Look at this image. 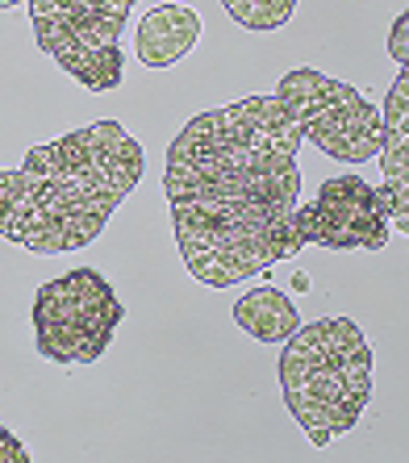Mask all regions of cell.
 I'll use <instances>...</instances> for the list:
<instances>
[{
    "mask_svg": "<svg viewBox=\"0 0 409 463\" xmlns=\"http://www.w3.org/2000/svg\"><path fill=\"white\" fill-rule=\"evenodd\" d=\"M147 151L121 121H92L0 167V238L33 255L84 250L142 184Z\"/></svg>",
    "mask_w": 409,
    "mask_h": 463,
    "instance_id": "obj_2",
    "label": "cell"
},
{
    "mask_svg": "<svg viewBox=\"0 0 409 463\" xmlns=\"http://www.w3.org/2000/svg\"><path fill=\"white\" fill-rule=\"evenodd\" d=\"M281 392L313 447L359 426L372 401V346L351 317L297 326L281 351Z\"/></svg>",
    "mask_w": 409,
    "mask_h": 463,
    "instance_id": "obj_3",
    "label": "cell"
},
{
    "mask_svg": "<svg viewBox=\"0 0 409 463\" xmlns=\"http://www.w3.org/2000/svg\"><path fill=\"white\" fill-rule=\"evenodd\" d=\"M380 196L388 217L397 222V234H409V71L401 67L385 105H380Z\"/></svg>",
    "mask_w": 409,
    "mask_h": 463,
    "instance_id": "obj_8",
    "label": "cell"
},
{
    "mask_svg": "<svg viewBox=\"0 0 409 463\" xmlns=\"http://www.w3.org/2000/svg\"><path fill=\"white\" fill-rule=\"evenodd\" d=\"M230 313H234L238 330H247L255 343H284V338L301 326L297 301H289V297H284L281 288H271V284L243 292Z\"/></svg>",
    "mask_w": 409,
    "mask_h": 463,
    "instance_id": "obj_10",
    "label": "cell"
},
{
    "mask_svg": "<svg viewBox=\"0 0 409 463\" xmlns=\"http://www.w3.org/2000/svg\"><path fill=\"white\" fill-rule=\"evenodd\" d=\"M292 234H297V250H385L393 238V217L376 184H367L356 172H343L322 180L313 201L297 205Z\"/></svg>",
    "mask_w": 409,
    "mask_h": 463,
    "instance_id": "obj_7",
    "label": "cell"
},
{
    "mask_svg": "<svg viewBox=\"0 0 409 463\" xmlns=\"http://www.w3.org/2000/svg\"><path fill=\"white\" fill-rule=\"evenodd\" d=\"M222 9L230 13V22H238L251 33H276L292 22L297 0H222Z\"/></svg>",
    "mask_w": 409,
    "mask_h": 463,
    "instance_id": "obj_11",
    "label": "cell"
},
{
    "mask_svg": "<svg viewBox=\"0 0 409 463\" xmlns=\"http://www.w3.org/2000/svg\"><path fill=\"white\" fill-rule=\"evenodd\" d=\"M126 305L97 268H71L33 292L30 326L38 355L59 367L97 364L118 335Z\"/></svg>",
    "mask_w": 409,
    "mask_h": 463,
    "instance_id": "obj_5",
    "label": "cell"
},
{
    "mask_svg": "<svg viewBox=\"0 0 409 463\" xmlns=\"http://www.w3.org/2000/svg\"><path fill=\"white\" fill-rule=\"evenodd\" d=\"M292 288L305 292V288H309V276H305V271H297V276H292Z\"/></svg>",
    "mask_w": 409,
    "mask_h": 463,
    "instance_id": "obj_14",
    "label": "cell"
},
{
    "mask_svg": "<svg viewBox=\"0 0 409 463\" xmlns=\"http://www.w3.org/2000/svg\"><path fill=\"white\" fill-rule=\"evenodd\" d=\"M17 5H25V0H0V9H17Z\"/></svg>",
    "mask_w": 409,
    "mask_h": 463,
    "instance_id": "obj_15",
    "label": "cell"
},
{
    "mask_svg": "<svg viewBox=\"0 0 409 463\" xmlns=\"http://www.w3.org/2000/svg\"><path fill=\"white\" fill-rule=\"evenodd\" d=\"M134 5L138 0H30L33 43L88 92H113L126 76L121 33Z\"/></svg>",
    "mask_w": 409,
    "mask_h": 463,
    "instance_id": "obj_4",
    "label": "cell"
},
{
    "mask_svg": "<svg viewBox=\"0 0 409 463\" xmlns=\"http://www.w3.org/2000/svg\"><path fill=\"white\" fill-rule=\"evenodd\" d=\"M201 13L188 9V5H172V0H163L155 9H147L138 17V30H134V54H138L142 67H151V71H167L184 59V54H193L196 43H201Z\"/></svg>",
    "mask_w": 409,
    "mask_h": 463,
    "instance_id": "obj_9",
    "label": "cell"
},
{
    "mask_svg": "<svg viewBox=\"0 0 409 463\" xmlns=\"http://www.w3.org/2000/svg\"><path fill=\"white\" fill-rule=\"evenodd\" d=\"M0 463H30V447L0 421Z\"/></svg>",
    "mask_w": 409,
    "mask_h": 463,
    "instance_id": "obj_13",
    "label": "cell"
},
{
    "mask_svg": "<svg viewBox=\"0 0 409 463\" xmlns=\"http://www.w3.org/2000/svg\"><path fill=\"white\" fill-rule=\"evenodd\" d=\"M409 13H397V22H393V30H388V54L397 59V67H409Z\"/></svg>",
    "mask_w": 409,
    "mask_h": 463,
    "instance_id": "obj_12",
    "label": "cell"
},
{
    "mask_svg": "<svg viewBox=\"0 0 409 463\" xmlns=\"http://www.w3.org/2000/svg\"><path fill=\"white\" fill-rule=\"evenodd\" d=\"M271 97L289 109L301 138L338 163H367L380 151V109L343 80L326 76L318 67L284 71Z\"/></svg>",
    "mask_w": 409,
    "mask_h": 463,
    "instance_id": "obj_6",
    "label": "cell"
},
{
    "mask_svg": "<svg viewBox=\"0 0 409 463\" xmlns=\"http://www.w3.org/2000/svg\"><path fill=\"white\" fill-rule=\"evenodd\" d=\"M301 142L276 97H243L184 121L163 159V201L193 280L230 288L297 255Z\"/></svg>",
    "mask_w": 409,
    "mask_h": 463,
    "instance_id": "obj_1",
    "label": "cell"
}]
</instances>
